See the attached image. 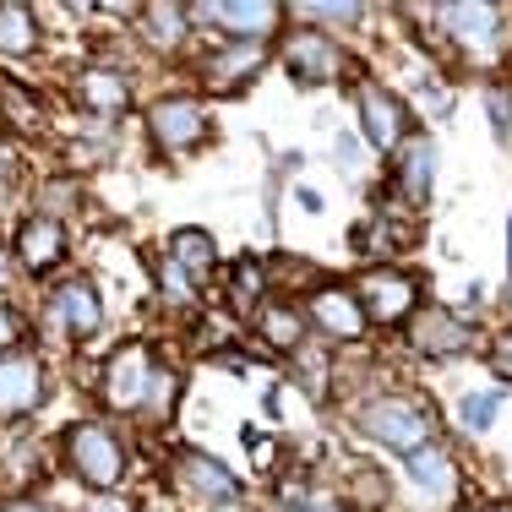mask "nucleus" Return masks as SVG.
Instances as JSON below:
<instances>
[{"label":"nucleus","instance_id":"obj_1","mask_svg":"<svg viewBox=\"0 0 512 512\" xmlns=\"http://www.w3.org/2000/svg\"><path fill=\"white\" fill-rule=\"evenodd\" d=\"M66 463L71 474H77L82 485H93V491H115L120 474H126V447H120V436L109 431L99 420H82L66 431Z\"/></svg>","mask_w":512,"mask_h":512},{"label":"nucleus","instance_id":"obj_2","mask_svg":"<svg viewBox=\"0 0 512 512\" xmlns=\"http://www.w3.org/2000/svg\"><path fill=\"white\" fill-rule=\"evenodd\" d=\"M355 300L365 311V322H404V316H414V300H420V289H414L409 273H398V267H371V273H360L355 284Z\"/></svg>","mask_w":512,"mask_h":512},{"label":"nucleus","instance_id":"obj_3","mask_svg":"<svg viewBox=\"0 0 512 512\" xmlns=\"http://www.w3.org/2000/svg\"><path fill=\"white\" fill-rule=\"evenodd\" d=\"M153 349L148 344H120L104 365V404L109 409H142L148 404V387H153Z\"/></svg>","mask_w":512,"mask_h":512},{"label":"nucleus","instance_id":"obj_4","mask_svg":"<svg viewBox=\"0 0 512 512\" xmlns=\"http://www.w3.org/2000/svg\"><path fill=\"white\" fill-rule=\"evenodd\" d=\"M360 425L376 436V442L414 453V447H425V436H431V409L409 404V398H376V404H365Z\"/></svg>","mask_w":512,"mask_h":512},{"label":"nucleus","instance_id":"obj_5","mask_svg":"<svg viewBox=\"0 0 512 512\" xmlns=\"http://www.w3.org/2000/svg\"><path fill=\"white\" fill-rule=\"evenodd\" d=\"M148 131L164 153H191L207 137V109L197 99H158L148 109Z\"/></svg>","mask_w":512,"mask_h":512},{"label":"nucleus","instance_id":"obj_6","mask_svg":"<svg viewBox=\"0 0 512 512\" xmlns=\"http://www.w3.org/2000/svg\"><path fill=\"white\" fill-rule=\"evenodd\" d=\"M284 66L289 77L300 82V88H316V82H333L338 66H344V55H338V44L327 39V33H295V39L284 44Z\"/></svg>","mask_w":512,"mask_h":512},{"label":"nucleus","instance_id":"obj_7","mask_svg":"<svg viewBox=\"0 0 512 512\" xmlns=\"http://www.w3.org/2000/svg\"><path fill=\"white\" fill-rule=\"evenodd\" d=\"M469 344H474V327L463 322L458 311L431 306V311L414 316V349H420V355H431V360H453V355H463Z\"/></svg>","mask_w":512,"mask_h":512},{"label":"nucleus","instance_id":"obj_8","mask_svg":"<svg viewBox=\"0 0 512 512\" xmlns=\"http://www.w3.org/2000/svg\"><path fill=\"white\" fill-rule=\"evenodd\" d=\"M17 262L28 273H50V267L66 262V229H60L55 213H39L17 229Z\"/></svg>","mask_w":512,"mask_h":512},{"label":"nucleus","instance_id":"obj_9","mask_svg":"<svg viewBox=\"0 0 512 512\" xmlns=\"http://www.w3.org/2000/svg\"><path fill=\"white\" fill-rule=\"evenodd\" d=\"M311 322L322 327L327 338H344V344L365 333V311H360L355 289H333V284H322L311 295Z\"/></svg>","mask_w":512,"mask_h":512},{"label":"nucleus","instance_id":"obj_10","mask_svg":"<svg viewBox=\"0 0 512 512\" xmlns=\"http://www.w3.org/2000/svg\"><path fill=\"white\" fill-rule=\"evenodd\" d=\"M197 17H213L218 28H229L240 44H256V39H267V33L278 28L284 11H278L273 0H256V6H246V0H224V6H202Z\"/></svg>","mask_w":512,"mask_h":512},{"label":"nucleus","instance_id":"obj_11","mask_svg":"<svg viewBox=\"0 0 512 512\" xmlns=\"http://www.w3.org/2000/svg\"><path fill=\"white\" fill-rule=\"evenodd\" d=\"M44 393V365L33 355H6L0 360V414H28Z\"/></svg>","mask_w":512,"mask_h":512},{"label":"nucleus","instance_id":"obj_12","mask_svg":"<svg viewBox=\"0 0 512 512\" xmlns=\"http://www.w3.org/2000/svg\"><path fill=\"white\" fill-rule=\"evenodd\" d=\"M360 126L382 153L398 148V142H404V104H398L393 93H382L376 82H365L360 88Z\"/></svg>","mask_w":512,"mask_h":512},{"label":"nucleus","instance_id":"obj_13","mask_svg":"<svg viewBox=\"0 0 512 512\" xmlns=\"http://www.w3.org/2000/svg\"><path fill=\"white\" fill-rule=\"evenodd\" d=\"M180 485H186L191 496H202V502H213V507H235V496H240V480L224 469V463H213V458H202V453H186L180 458Z\"/></svg>","mask_w":512,"mask_h":512},{"label":"nucleus","instance_id":"obj_14","mask_svg":"<svg viewBox=\"0 0 512 512\" xmlns=\"http://www.w3.org/2000/svg\"><path fill=\"white\" fill-rule=\"evenodd\" d=\"M55 316H60V327L77 333V338L99 333V327H104V306H99V295H93L88 278H71V284L55 289Z\"/></svg>","mask_w":512,"mask_h":512},{"label":"nucleus","instance_id":"obj_15","mask_svg":"<svg viewBox=\"0 0 512 512\" xmlns=\"http://www.w3.org/2000/svg\"><path fill=\"white\" fill-rule=\"evenodd\" d=\"M256 66H262V50H256V44H235V50H218V55L202 60V82L213 93H235L240 82L256 77Z\"/></svg>","mask_w":512,"mask_h":512},{"label":"nucleus","instance_id":"obj_16","mask_svg":"<svg viewBox=\"0 0 512 512\" xmlns=\"http://www.w3.org/2000/svg\"><path fill=\"white\" fill-rule=\"evenodd\" d=\"M77 99L93 109V115H120L131 99V88H126V77L120 71H109V66H88L77 77Z\"/></svg>","mask_w":512,"mask_h":512},{"label":"nucleus","instance_id":"obj_17","mask_svg":"<svg viewBox=\"0 0 512 512\" xmlns=\"http://www.w3.org/2000/svg\"><path fill=\"white\" fill-rule=\"evenodd\" d=\"M169 262H175L180 273H191V278H207L213 262H218L213 235H207V229H175V235H169Z\"/></svg>","mask_w":512,"mask_h":512},{"label":"nucleus","instance_id":"obj_18","mask_svg":"<svg viewBox=\"0 0 512 512\" xmlns=\"http://www.w3.org/2000/svg\"><path fill=\"white\" fill-rule=\"evenodd\" d=\"M442 17H447V28H453L463 44H474V50L496 39V6H447Z\"/></svg>","mask_w":512,"mask_h":512},{"label":"nucleus","instance_id":"obj_19","mask_svg":"<svg viewBox=\"0 0 512 512\" xmlns=\"http://www.w3.org/2000/svg\"><path fill=\"white\" fill-rule=\"evenodd\" d=\"M256 333H262L273 349H300L306 327H300V311L295 306H262V311H256Z\"/></svg>","mask_w":512,"mask_h":512},{"label":"nucleus","instance_id":"obj_20","mask_svg":"<svg viewBox=\"0 0 512 512\" xmlns=\"http://www.w3.org/2000/svg\"><path fill=\"white\" fill-rule=\"evenodd\" d=\"M186 6H148L142 11V33H148L153 50H175L180 39H186Z\"/></svg>","mask_w":512,"mask_h":512},{"label":"nucleus","instance_id":"obj_21","mask_svg":"<svg viewBox=\"0 0 512 512\" xmlns=\"http://www.w3.org/2000/svg\"><path fill=\"white\" fill-rule=\"evenodd\" d=\"M431 175H436V153L431 142H414L404 153V164H398V186H404L409 202H425V191H431Z\"/></svg>","mask_w":512,"mask_h":512},{"label":"nucleus","instance_id":"obj_22","mask_svg":"<svg viewBox=\"0 0 512 512\" xmlns=\"http://www.w3.org/2000/svg\"><path fill=\"white\" fill-rule=\"evenodd\" d=\"M33 39H39V22H33V11L28 6H0V50L6 55H28L33 50Z\"/></svg>","mask_w":512,"mask_h":512},{"label":"nucleus","instance_id":"obj_23","mask_svg":"<svg viewBox=\"0 0 512 512\" xmlns=\"http://www.w3.org/2000/svg\"><path fill=\"white\" fill-rule=\"evenodd\" d=\"M409 474H414V480H420L431 496H447V491H453V469H447V458L436 453V447H414V453H409Z\"/></svg>","mask_w":512,"mask_h":512},{"label":"nucleus","instance_id":"obj_24","mask_svg":"<svg viewBox=\"0 0 512 512\" xmlns=\"http://www.w3.org/2000/svg\"><path fill=\"white\" fill-rule=\"evenodd\" d=\"M262 289H267V267L251 262V256H240L235 273H229V300H235V311H251L256 300H262Z\"/></svg>","mask_w":512,"mask_h":512},{"label":"nucleus","instance_id":"obj_25","mask_svg":"<svg viewBox=\"0 0 512 512\" xmlns=\"http://www.w3.org/2000/svg\"><path fill=\"white\" fill-rule=\"evenodd\" d=\"M175 393H180V376L169 371V365H158V371H153V387H148V404H142V414H148V420H164V414L175 409Z\"/></svg>","mask_w":512,"mask_h":512},{"label":"nucleus","instance_id":"obj_26","mask_svg":"<svg viewBox=\"0 0 512 512\" xmlns=\"http://www.w3.org/2000/svg\"><path fill=\"white\" fill-rule=\"evenodd\" d=\"M458 414H463V431H485V425H491V414H496V398L491 393H469Z\"/></svg>","mask_w":512,"mask_h":512},{"label":"nucleus","instance_id":"obj_27","mask_svg":"<svg viewBox=\"0 0 512 512\" xmlns=\"http://www.w3.org/2000/svg\"><path fill=\"white\" fill-rule=\"evenodd\" d=\"M0 99H6L11 126H33V120H39V109L28 104V93H22V88H0Z\"/></svg>","mask_w":512,"mask_h":512},{"label":"nucleus","instance_id":"obj_28","mask_svg":"<svg viewBox=\"0 0 512 512\" xmlns=\"http://www.w3.org/2000/svg\"><path fill=\"white\" fill-rule=\"evenodd\" d=\"M158 284H169V295L191 300V284H186V273H180L175 262H158Z\"/></svg>","mask_w":512,"mask_h":512},{"label":"nucleus","instance_id":"obj_29","mask_svg":"<svg viewBox=\"0 0 512 512\" xmlns=\"http://www.w3.org/2000/svg\"><path fill=\"white\" fill-rule=\"evenodd\" d=\"M17 338H22V316L11 306H0V349H11Z\"/></svg>","mask_w":512,"mask_h":512},{"label":"nucleus","instance_id":"obj_30","mask_svg":"<svg viewBox=\"0 0 512 512\" xmlns=\"http://www.w3.org/2000/svg\"><path fill=\"white\" fill-rule=\"evenodd\" d=\"M246 447L256 453V469H273V442H267V436H251L246 431Z\"/></svg>","mask_w":512,"mask_h":512},{"label":"nucleus","instance_id":"obj_31","mask_svg":"<svg viewBox=\"0 0 512 512\" xmlns=\"http://www.w3.org/2000/svg\"><path fill=\"white\" fill-rule=\"evenodd\" d=\"M496 371H502V376H512V333H502V338H496Z\"/></svg>","mask_w":512,"mask_h":512},{"label":"nucleus","instance_id":"obj_32","mask_svg":"<svg viewBox=\"0 0 512 512\" xmlns=\"http://www.w3.org/2000/svg\"><path fill=\"white\" fill-rule=\"evenodd\" d=\"M311 17H338V22H349V17H360V6H306Z\"/></svg>","mask_w":512,"mask_h":512},{"label":"nucleus","instance_id":"obj_33","mask_svg":"<svg viewBox=\"0 0 512 512\" xmlns=\"http://www.w3.org/2000/svg\"><path fill=\"white\" fill-rule=\"evenodd\" d=\"M88 512H131V502H120V496H99V502H88Z\"/></svg>","mask_w":512,"mask_h":512},{"label":"nucleus","instance_id":"obj_34","mask_svg":"<svg viewBox=\"0 0 512 512\" xmlns=\"http://www.w3.org/2000/svg\"><path fill=\"white\" fill-rule=\"evenodd\" d=\"M6 512H55V507L50 502H11Z\"/></svg>","mask_w":512,"mask_h":512},{"label":"nucleus","instance_id":"obj_35","mask_svg":"<svg viewBox=\"0 0 512 512\" xmlns=\"http://www.w3.org/2000/svg\"><path fill=\"white\" fill-rule=\"evenodd\" d=\"M6 284H11V256L0 251V289H6Z\"/></svg>","mask_w":512,"mask_h":512},{"label":"nucleus","instance_id":"obj_36","mask_svg":"<svg viewBox=\"0 0 512 512\" xmlns=\"http://www.w3.org/2000/svg\"><path fill=\"white\" fill-rule=\"evenodd\" d=\"M6 169H11V158H6V148H0V175H6Z\"/></svg>","mask_w":512,"mask_h":512},{"label":"nucleus","instance_id":"obj_37","mask_svg":"<svg viewBox=\"0 0 512 512\" xmlns=\"http://www.w3.org/2000/svg\"><path fill=\"white\" fill-rule=\"evenodd\" d=\"M502 512H512V507H502Z\"/></svg>","mask_w":512,"mask_h":512},{"label":"nucleus","instance_id":"obj_38","mask_svg":"<svg viewBox=\"0 0 512 512\" xmlns=\"http://www.w3.org/2000/svg\"><path fill=\"white\" fill-rule=\"evenodd\" d=\"M316 512H322V507H316Z\"/></svg>","mask_w":512,"mask_h":512}]
</instances>
